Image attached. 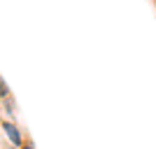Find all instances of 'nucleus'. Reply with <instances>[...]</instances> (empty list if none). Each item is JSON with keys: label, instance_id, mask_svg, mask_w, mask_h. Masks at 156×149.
Wrapping results in <instances>:
<instances>
[{"label": "nucleus", "instance_id": "obj_1", "mask_svg": "<svg viewBox=\"0 0 156 149\" xmlns=\"http://www.w3.org/2000/svg\"><path fill=\"white\" fill-rule=\"evenodd\" d=\"M2 128L7 130V135H9V140H12L14 144H21V133H19V128H16L14 123L5 121V123H2Z\"/></svg>", "mask_w": 156, "mask_h": 149}]
</instances>
